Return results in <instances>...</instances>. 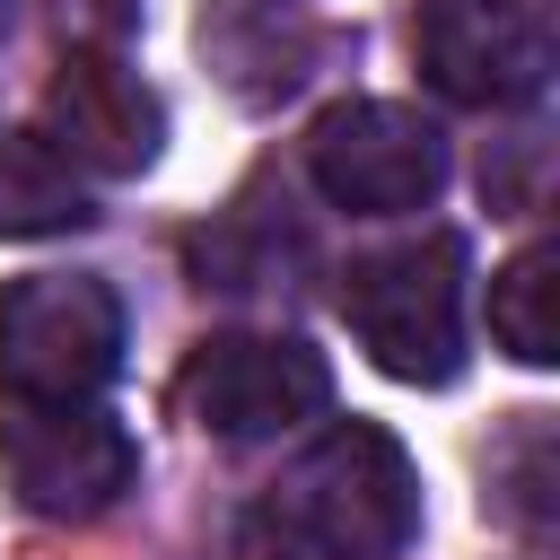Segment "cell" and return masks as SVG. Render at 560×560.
I'll use <instances>...</instances> for the list:
<instances>
[{
	"mask_svg": "<svg viewBox=\"0 0 560 560\" xmlns=\"http://www.w3.org/2000/svg\"><path fill=\"white\" fill-rule=\"evenodd\" d=\"M271 534L289 560H402L420 534V472L376 420L324 429L271 490Z\"/></svg>",
	"mask_w": 560,
	"mask_h": 560,
	"instance_id": "cell-1",
	"label": "cell"
},
{
	"mask_svg": "<svg viewBox=\"0 0 560 560\" xmlns=\"http://www.w3.org/2000/svg\"><path fill=\"white\" fill-rule=\"evenodd\" d=\"M341 315L394 385H446L464 368V236L429 228L359 254L341 280Z\"/></svg>",
	"mask_w": 560,
	"mask_h": 560,
	"instance_id": "cell-2",
	"label": "cell"
},
{
	"mask_svg": "<svg viewBox=\"0 0 560 560\" xmlns=\"http://www.w3.org/2000/svg\"><path fill=\"white\" fill-rule=\"evenodd\" d=\"M122 368V298L96 271H26L0 289V394L96 402Z\"/></svg>",
	"mask_w": 560,
	"mask_h": 560,
	"instance_id": "cell-3",
	"label": "cell"
},
{
	"mask_svg": "<svg viewBox=\"0 0 560 560\" xmlns=\"http://www.w3.org/2000/svg\"><path fill=\"white\" fill-rule=\"evenodd\" d=\"M0 481L26 516L88 525L140 481V446L105 402H9L0 411Z\"/></svg>",
	"mask_w": 560,
	"mask_h": 560,
	"instance_id": "cell-4",
	"label": "cell"
},
{
	"mask_svg": "<svg viewBox=\"0 0 560 560\" xmlns=\"http://www.w3.org/2000/svg\"><path fill=\"white\" fill-rule=\"evenodd\" d=\"M306 175L350 219H411L446 192V131L411 105L359 96L306 131Z\"/></svg>",
	"mask_w": 560,
	"mask_h": 560,
	"instance_id": "cell-5",
	"label": "cell"
},
{
	"mask_svg": "<svg viewBox=\"0 0 560 560\" xmlns=\"http://www.w3.org/2000/svg\"><path fill=\"white\" fill-rule=\"evenodd\" d=\"M411 61L446 105L481 114H508L551 79V44L525 0H411Z\"/></svg>",
	"mask_w": 560,
	"mask_h": 560,
	"instance_id": "cell-6",
	"label": "cell"
},
{
	"mask_svg": "<svg viewBox=\"0 0 560 560\" xmlns=\"http://www.w3.org/2000/svg\"><path fill=\"white\" fill-rule=\"evenodd\" d=\"M184 411L210 429V438H280L298 420H315L332 402V368L324 350L289 341V332H219L184 359Z\"/></svg>",
	"mask_w": 560,
	"mask_h": 560,
	"instance_id": "cell-7",
	"label": "cell"
},
{
	"mask_svg": "<svg viewBox=\"0 0 560 560\" xmlns=\"http://www.w3.org/2000/svg\"><path fill=\"white\" fill-rule=\"evenodd\" d=\"M44 140L79 175H140L166 140V114L114 52H70L52 96H44Z\"/></svg>",
	"mask_w": 560,
	"mask_h": 560,
	"instance_id": "cell-8",
	"label": "cell"
},
{
	"mask_svg": "<svg viewBox=\"0 0 560 560\" xmlns=\"http://www.w3.org/2000/svg\"><path fill=\"white\" fill-rule=\"evenodd\" d=\"M88 219V175L44 131H0V236H61Z\"/></svg>",
	"mask_w": 560,
	"mask_h": 560,
	"instance_id": "cell-9",
	"label": "cell"
},
{
	"mask_svg": "<svg viewBox=\"0 0 560 560\" xmlns=\"http://www.w3.org/2000/svg\"><path fill=\"white\" fill-rule=\"evenodd\" d=\"M560 254L534 236V245H516L508 262H499V280H490V341L508 350V359H525V368H551L560 359Z\"/></svg>",
	"mask_w": 560,
	"mask_h": 560,
	"instance_id": "cell-10",
	"label": "cell"
}]
</instances>
